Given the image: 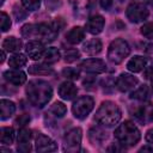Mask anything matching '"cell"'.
<instances>
[{
  "label": "cell",
  "instance_id": "cell-21",
  "mask_svg": "<svg viewBox=\"0 0 153 153\" xmlns=\"http://www.w3.org/2000/svg\"><path fill=\"white\" fill-rule=\"evenodd\" d=\"M16 111V104L8 99H1L0 100V118L7 120L10 118Z\"/></svg>",
  "mask_w": 153,
  "mask_h": 153
},
{
  "label": "cell",
  "instance_id": "cell-17",
  "mask_svg": "<svg viewBox=\"0 0 153 153\" xmlns=\"http://www.w3.org/2000/svg\"><path fill=\"white\" fill-rule=\"evenodd\" d=\"M76 93H78V88L76 86L71 82V81H65L60 85L59 87V94L62 99L65 100H71L73 99L74 97H76Z\"/></svg>",
  "mask_w": 153,
  "mask_h": 153
},
{
  "label": "cell",
  "instance_id": "cell-7",
  "mask_svg": "<svg viewBox=\"0 0 153 153\" xmlns=\"http://www.w3.org/2000/svg\"><path fill=\"white\" fill-rule=\"evenodd\" d=\"M81 137H82V130L81 128H72L68 130L63 137V149L66 152L75 153L80 149L81 145Z\"/></svg>",
  "mask_w": 153,
  "mask_h": 153
},
{
  "label": "cell",
  "instance_id": "cell-9",
  "mask_svg": "<svg viewBox=\"0 0 153 153\" xmlns=\"http://www.w3.org/2000/svg\"><path fill=\"white\" fill-rule=\"evenodd\" d=\"M80 68L87 73L92 74H100L106 71V65L100 59H87L81 62Z\"/></svg>",
  "mask_w": 153,
  "mask_h": 153
},
{
  "label": "cell",
  "instance_id": "cell-39",
  "mask_svg": "<svg viewBox=\"0 0 153 153\" xmlns=\"http://www.w3.org/2000/svg\"><path fill=\"white\" fill-rule=\"evenodd\" d=\"M100 6H102L105 11H108V10H110L111 6H112V0H100Z\"/></svg>",
  "mask_w": 153,
  "mask_h": 153
},
{
  "label": "cell",
  "instance_id": "cell-36",
  "mask_svg": "<svg viewBox=\"0 0 153 153\" xmlns=\"http://www.w3.org/2000/svg\"><path fill=\"white\" fill-rule=\"evenodd\" d=\"M30 115H27V114H23V115H20L17 120H16V124L18 126V127H24V126H26L29 122H30Z\"/></svg>",
  "mask_w": 153,
  "mask_h": 153
},
{
  "label": "cell",
  "instance_id": "cell-29",
  "mask_svg": "<svg viewBox=\"0 0 153 153\" xmlns=\"http://www.w3.org/2000/svg\"><path fill=\"white\" fill-rule=\"evenodd\" d=\"M50 114H53L55 117H59V118H61V117H63L65 115H66V112H67V108H66V105L63 104V103H61V102H55L51 106H50Z\"/></svg>",
  "mask_w": 153,
  "mask_h": 153
},
{
  "label": "cell",
  "instance_id": "cell-18",
  "mask_svg": "<svg viewBox=\"0 0 153 153\" xmlns=\"http://www.w3.org/2000/svg\"><path fill=\"white\" fill-rule=\"evenodd\" d=\"M88 139H90L92 145L100 146L108 139V134H106V131H104L99 127H92L88 131Z\"/></svg>",
  "mask_w": 153,
  "mask_h": 153
},
{
  "label": "cell",
  "instance_id": "cell-48",
  "mask_svg": "<svg viewBox=\"0 0 153 153\" xmlns=\"http://www.w3.org/2000/svg\"><path fill=\"white\" fill-rule=\"evenodd\" d=\"M120 1H127V0H120Z\"/></svg>",
  "mask_w": 153,
  "mask_h": 153
},
{
  "label": "cell",
  "instance_id": "cell-11",
  "mask_svg": "<svg viewBox=\"0 0 153 153\" xmlns=\"http://www.w3.org/2000/svg\"><path fill=\"white\" fill-rule=\"evenodd\" d=\"M57 149V145L49 136L38 133L36 136V151L37 152H54Z\"/></svg>",
  "mask_w": 153,
  "mask_h": 153
},
{
  "label": "cell",
  "instance_id": "cell-6",
  "mask_svg": "<svg viewBox=\"0 0 153 153\" xmlns=\"http://www.w3.org/2000/svg\"><path fill=\"white\" fill-rule=\"evenodd\" d=\"M94 106V100L92 97L90 96H82L79 97L72 105V112L74 115V117H76L78 120H85L90 112L93 110Z\"/></svg>",
  "mask_w": 153,
  "mask_h": 153
},
{
  "label": "cell",
  "instance_id": "cell-47",
  "mask_svg": "<svg viewBox=\"0 0 153 153\" xmlns=\"http://www.w3.org/2000/svg\"><path fill=\"white\" fill-rule=\"evenodd\" d=\"M152 88H153V81H152Z\"/></svg>",
  "mask_w": 153,
  "mask_h": 153
},
{
  "label": "cell",
  "instance_id": "cell-16",
  "mask_svg": "<svg viewBox=\"0 0 153 153\" xmlns=\"http://www.w3.org/2000/svg\"><path fill=\"white\" fill-rule=\"evenodd\" d=\"M94 2L96 0H72L74 12L79 17H84L85 14H87L94 6Z\"/></svg>",
  "mask_w": 153,
  "mask_h": 153
},
{
  "label": "cell",
  "instance_id": "cell-46",
  "mask_svg": "<svg viewBox=\"0 0 153 153\" xmlns=\"http://www.w3.org/2000/svg\"><path fill=\"white\" fill-rule=\"evenodd\" d=\"M4 1H5V0H1V5H2V4H4Z\"/></svg>",
  "mask_w": 153,
  "mask_h": 153
},
{
  "label": "cell",
  "instance_id": "cell-12",
  "mask_svg": "<svg viewBox=\"0 0 153 153\" xmlns=\"http://www.w3.org/2000/svg\"><path fill=\"white\" fill-rule=\"evenodd\" d=\"M104 24H105V19L103 18V16L100 14H94V16H91L87 22H86V31H88L92 35H98L103 31L104 29Z\"/></svg>",
  "mask_w": 153,
  "mask_h": 153
},
{
  "label": "cell",
  "instance_id": "cell-43",
  "mask_svg": "<svg viewBox=\"0 0 153 153\" xmlns=\"http://www.w3.org/2000/svg\"><path fill=\"white\" fill-rule=\"evenodd\" d=\"M140 152H153V147H148V146H145L140 149Z\"/></svg>",
  "mask_w": 153,
  "mask_h": 153
},
{
  "label": "cell",
  "instance_id": "cell-5",
  "mask_svg": "<svg viewBox=\"0 0 153 153\" xmlns=\"http://www.w3.org/2000/svg\"><path fill=\"white\" fill-rule=\"evenodd\" d=\"M129 53H130V47L128 42L124 41L123 38H116L109 45L108 59L112 63L118 65L129 55Z\"/></svg>",
  "mask_w": 153,
  "mask_h": 153
},
{
  "label": "cell",
  "instance_id": "cell-10",
  "mask_svg": "<svg viewBox=\"0 0 153 153\" xmlns=\"http://www.w3.org/2000/svg\"><path fill=\"white\" fill-rule=\"evenodd\" d=\"M137 84H139V79L128 73H122L116 79V87L121 92H128L133 90Z\"/></svg>",
  "mask_w": 153,
  "mask_h": 153
},
{
  "label": "cell",
  "instance_id": "cell-31",
  "mask_svg": "<svg viewBox=\"0 0 153 153\" xmlns=\"http://www.w3.org/2000/svg\"><path fill=\"white\" fill-rule=\"evenodd\" d=\"M62 75L67 79L76 80L80 76V72H79V69H76L74 67H66V68L62 69Z\"/></svg>",
  "mask_w": 153,
  "mask_h": 153
},
{
  "label": "cell",
  "instance_id": "cell-26",
  "mask_svg": "<svg viewBox=\"0 0 153 153\" xmlns=\"http://www.w3.org/2000/svg\"><path fill=\"white\" fill-rule=\"evenodd\" d=\"M42 60L48 65L55 63L60 60V51L56 48H48V49H45Z\"/></svg>",
  "mask_w": 153,
  "mask_h": 153
},
{
  "label": "cell",
  "instance_id": "cell-30",
  "mask_svg": "<svg viewBox=\"0 0 153 153\" xmlns=\"http://www.w3.org/2000/svg\"><path fill=\"white\" fill-rule=\"evenodd\" d=\"M63 57H65V61L68 62V63H72L74 61H76L79 57H80V51L75 48H69V49H66L63 51Z\"/></svg>",
  "mask_w": 153,
  "mask_h": 153
},
{
  "label": "cell",
  "instance_id": "cell-28",
  "mask_svg": "<svg viewBox=\"0 0 153 153\" xmlns=\"http://www.w3.org/2000/svg\"><path fill=\"white\" fill-rule=\"evenodd\" d=\"M148 97V87L146 85H141L139 88H136L135 91H133L130 93V98L135 99V100H146Z\"/></svg>",
  "mask_w": 153,
  "mask_h": 153
},
{
  "label": "cell",
  "instance_id": "cell-22",
  "mask_svg": "<svg viewBox=\"0 0 153 153\" xmlns=\"http://www.w3.org/2000/svg\"><path fill=\"white\" fill-rule=\"evenodd\" d=\"M2 48H4V50L11 51V53L19 51L20 48H22V41L17 37H14V36L6 37L2 42Z\"/></svg>",
  "mask_w": 153,
  "mask_h": 153
},
{
  "label": "cell",
  "instance_id": "cell-8",
  "mask_svg": "<svg viewBox=\"0 0 153 153\" xmlns=\"http://www.w3.org/2000/svg\"><path fill=\"white\" fill-rule=\"evenodd\" d=\"M127 18L133 23H141L147 19L148 10L141 2H133L127 7Z\"/></svg>",
  "mask_w": 153,
  "mask_h": 153
},
{
  "label": "cell",
  "instance_id": "cell-40",
  "mask_svg": "<svg viewBox=\"0 0 153 153\" xmlns=\"http://www.w3.org/2000/svg\"><path fill=\"white\" fill-rule=\"evenodd\" d=\"M118 145H120V143H116V145L114 143V145H111V146H110V147L108 148V151H109V152H116V151H123V149H124V146H122V147H120Z\"/></svg>",
  "mask_w": 153,
  "mask_h": 153
},
{
  "label": "cell",
  "instance_id": "cell-3",
  "mask_svg": "<svg viewBox=\"0 0 153 153\" xmlns=\"http://www.w3.org/2000/svg\"><path fill=\"white\" fill-rule=\"evenodd\" d=\"M122 112L118 105L111 100L103 102L94 115L96 122L103 127H114L120 122Z\"/></svg>",
  "mask_w": 153,
  "mask_h": 153
},
{
  "label": "cell",
  "instance_id": "cell-34",
  "mask_svg": "<svg viewBox=\"0 0 153 153\" xmlns=\"http://www.w3.org/2000/svg\"><path fill=\"white\" fill-rule=\"evenodd\" d=\"M13 14L17 19V22H22L23 19H25L27 17V12L23 8V7H19V6H14L13 7Z\"/></svg>",
  "mask_w": 153,
  "mask_h": 153
},
{
  "label": "cell",
  "instance_id": "cell-45",
  "mask_svg": "<svg viewBox=\"0 0 153 153\" xmlns=\"http://www.w3.org/2000/svg\"><path fill=\"white\" fill-rule=\"evenodd\" d=\"M146 2H148V4H152L153 5V0H145Z\"/></svg>",
  "mask_w": 153,
  "mask_h": 153
},
{
  "label": "cell",
  "instance_id": "cell-33",
  "mask_svg": "<svg viewBox=\"0 0 153 153\" xmlns=\"http://www.w3.org/2000/svg\"><path fill=\"white\" fill-rule=\"evenodd\" d=\"M141 35L148 39H153V23H146L141 27Z\"/></svg>",
  "mask_w": 153,
  "mask_h": 153
},
{
  "label": "cell",
  "instance_id": "cell-37",
  "mask_svg": "<svg viewBox=\"0 0 153 153\" xmlns=\"http://www.w3.org/2000/svg\"><path fill=\"white\" fill-rule=\"evenodd\" d=\"M44 1H45V6L49 11H55L61 5V0H44Z\"/></svg>",
  "mask_w": 153,
  "mask_h": 153
},
{
  "label": "cell",
  "instance_id": "cell-32",
  "mask_svg": "<svg viewBox=\"0 0 153 153\" xmlns=\"http://www.w3.org/2000/svg\"><path fill=\"white\" fill-rule=\"evenodd\" d=\"M22 4L27 11H36L41 6V0H22Z\"/></svg>",
  "mask_w": 153,
  "mask_h": 153
},
{
  "label": "cell",
  "instance_id": "cell-27",
  "mask_svg": "<svg viewBox=\"0 0 153 153\" xmlns=\"http://www.w3.org/2000/svg\"><path fill=\"white\" fill-rule=\"evenodd\" d=\"M26 57H25V55L24 54H14V55H12L11 57H10V60H8V65H10V67L11 68H13V69H19V68H22L23 66H25L26 65Z\"/></svg>",
  "mask_w": 153,
  "mask_h": 153
},
{
  "label": "cell",
  "instance_id": "cell-35",
  "mask_svg": "<svg viewBox=\"0 0 153 153\" xmlns=\"http://www.w3.org/2000/svg\"><path fill=\"white\" fill-rule=\"evenodd\" d=\"M0 19H1V31L2 32H6L11 27V19H10L8 14L5 13V12H1Z\"/></svg>",
  "mask_w": 153,
  "mask_h": 153
},
{
  "label": "cell",
  "instance_id": "cell-23",
  "mask_svg": "<svg viewBox=\"0 0 153 153\" xmlns=\"http://www.w3.org/2000/svg\"><path fill=\"white\" fill-rule=\"evenodd\" d=\"M145 66H146V59L143 56H139V55L131 57L127 63V68L134 73L141 72L145 68Z\"/></svg>",
  "mask_w": 153,
  "mask_h": 153
},
{
  "label": "cell",
  "instance_id": "cell-20",
  "mask_svg": "<svg viewBox=\"0 0 153 153\" xmlns=\"http://www.w3.org/2000/svg\"><path fill=\"white\" fill-rule=\"evenodd\" d=\"M102 42L98 39V38H92V39H88L82 45V50L87 54V55H97L102 51Z\"/></svg>",
  "mask_w": 153,
  "mask_h": 153
},
{
  "label": "cell",
  "instance_id": "cell-38",
  "mask_svg": "<svg viewBox=\"0 0 153 153\" xmlns=\"http://www.w3.org/2000/svg\"><path fill=\"white\" fill-rule=\"evenodd\" d=\"M145 54H146V56H147L151 61H153V43H152V44H148V45L146 47Z\"/></svg>",
  "mask_w": 153,
  "mask_h": 153
},
{
  "label": "cell",
  "instance_id": "cell-25",
  "mask_svg": "<svg viewBox=\"0 0 153 153\" xmlns=\"http://www.w3.org/2000/svg\"><path fill=\"white\" fill-rule=\"evenodd\" d=\"M29 73L33 75H50L54 74V69L47 65H33L29 67Z\"/></svg>",
  "mask_w": 153,
  "mask_h": 153
},
{
  "label": "cell",
  "instance_id": "cell-4",
  "mask_svg": "<svg viewBox=\"0 0 153 153\" xmlns=\"http://www.w3.org/2000/svg\"><path fill=\"white\" fill-rule=\"evenodd\" d=\"M115 137L122 146H135L141 137L139 128L130 121H124L115 130Z\"/></svg>",
  "mask_w": 153,
  "mask_h": 153
},
{
  "label": "cell",
  "instance_id": "cell-14",
  "mask_svg": "<svg viewBox=\"0 0 153 153\" xmlns=\"http://www.w3.org/2000/svg\"><path fill=\"white\" fill-rule=\"evenodd\" d=\"M31 137H32L31 130H29L26 128H22L18 131V137H17V141H18L17 149H18V152L27 153V152L31 151V145H30Z\"/></svg>",
  "mask_w": 153,
  "mask_h": 153
},
{
  "label": "cell",
  "instance_id": "cell-13",
  "mask_svg": "<svg viewBox=\"0 0 153 153\" xmlns=\"http://www.w3.org/2000/svg\"><path fill=\"white\" fill-rule=\"evenodd\" d=\"M25 50H26V54L29 55V57H31L32 60H41L44 55L45 48L41 41L33 39V41H30L26 43Z\"/></svg>",
  "mask_w": 153,
  "mask_h": 153
},
{
  "label": "cell",
  "instance_id": "cell-19",
  "mask_svg": "<svg viewBox=\"0 0 153 153\" xmlns=\"http://www.w3.org/2000/svg\"><path fill=\"white\" fill-rule=\"evenodd\" d=\"M85 37V31L80 26H74L72 27L67 33H66V41L69 42L71 44H78L80 43Z\"/></svg>",
  "mask_w": 153,
  "mask_h": 153
},
{
  "label": "cell",
  "instance_id": "cell-42",
  "mask_svg": "<svg viewBox=\"0 0 153 153\" xmlns=\"http://www.w3.org/2000/svg\"><path fill=\"white\" fill-rule=\"evenodd\" d=\"M152 76H153V66H152V67H148V68L146 69V72H145V78L149 79V78H152Z\"/></svg>",
  "mask_w": 153,
  "mask_h": 153
},
{
  "label": "cell",
  "instance_id": "cell-44",
  "mask_svg": "<svg viewBox=\"0 0 153 153\" xmlns=\"http://www.w3.org/2000/svg\"><path fill=\"white\" fill-rule=\"evenodd\" d=\"M5 56H6V54H5V50L2 49V51H1V60H0V62H1V63L5 61Z\"/></svg>",
  "mask_w": 153,
  "mask_h": 153
},
{
  "label": "cell",
  "instance_id": "cell-15",
  "mask_svg": "<svg viewBox=\"0 0 153 153\" xmlns=\"http://www.w3.org/2000/svg\"><path fill=\"white\" fill-rule=\"evenodd\" d=\"M4 78L10 84H13L17 86L23 85L26 81V74L20 69H13V68L4 72Z\"/></svg>",
  "mask_w": 153,
  "mask_h": 153
},
{
  "label": "cell",
  "instance_id": "cell-1",
  "mask_svg": "<svg viewBox=\"0 0 153 153\" xmlns=\"http://www.w3.org/2000/svg\"><path fill=\"white\" fill-rule=\"evenodd\" d=\"M26 94L30 103L37 108H43L53 97V88L44 80H31L26 86Z\"/></svg>",
  "mask_w": 153,
  "mask_h": 153
},
{
  "label": "cell",
  "instance_id": "cell-24",
  "mask_svg": "<svg viewBox=\"0 0 153 153\" xmlns=\"http://www.w3.org/2000/svg\"><path fill=\"white\" fill-rule=\"evenodd\" d=\"M14 141V130L11 127H2L0 133V142L4 146H10Z\"/></svg>",
  "mask_w": 153,
  "mask_h": 153
},
{
  "label": "cell",
  "instance_id": "cell-2",
  "mask_svg": "<svg viewBox=\"0 0 153 153\" xmlns=\"http://www.w3.org/2000/svg\"><path fill=\"white\" fill-rule=\"evenodd\" d=\"M22 35L26 38H37L43 42H51L56 38L59 31L55 29L53 23H39V24H25L22 27Z\"/></svg>",
  "mask_w": 153,
  "mask_h": 153
},
{
  "label": "cell",
  "instance_id": "cell-41",
  "mask_svg": "<svg viewBox=\"0 0 153 153\" xmlns=\"http://www.w3.org/2000/svg\"><path fill=\"white\" fill-rule=\"evenodd\" d=\"M145 139H146V141H147V142L153 143V128H152V129H149V130L146 133Z\"/></svg>",
  "mask_w": 153,
  "mask_h": 153
}]
</instances>
